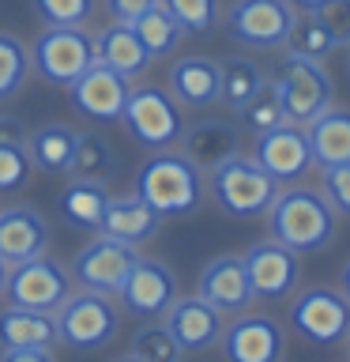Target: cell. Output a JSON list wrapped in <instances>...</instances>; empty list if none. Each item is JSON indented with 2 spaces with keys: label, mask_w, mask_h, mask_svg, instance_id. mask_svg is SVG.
Returning <instances> with one entry per match:
<instances>
[{
  "label": "cell",
  "mask_w": 350,
  "mask_h": 362,
  "mask_svg": "<svg viewBox=\"0 0 350 362\" xmlns=\"http://www.w3.org/2000/svg\"><path fill=\"white\" fill-rule=\"evenodd\" d=\"M196 294H200L203 302H211L222 317H226V313H230V317L245 313L248 305L256 302L253 283H248L245 257H237V253H222V257L207 260V264H203V272H200Z\"/></svg>",
  "instance_id": "obj_17"
},
{
  "label": "cell",
  "mask_w": 350,
  "mask_h": 362,
  "mask_svg": "<svg viewBox=\"0 0 350 362\" xmlns=\"http://www.w3.org/2000/svg\"><path fill=\"white\" fill-rule=\"evenodd\" d=\"M128 90H132L128 76H121V72H113V68H106L102 61H95L72 87H68V98H72V110L79 117L113 124V121H121Z\"/></svg>",
  "instance_id": "obj_14"
},
{
  "label": "cell",
  "mask_w": 350,
  "mask_h": 362,
  "mask_svg": "<svg viewBox=\"0 0 350 362\" xmlns=\"http://www.w3.org/2000/svg\"><path fill=\"white\" fill-rule=\"evenodd\" d=\"M346 68H350V45H346Z\"/></svg>",
  "instance_id": "obj_48"
},
{
  "label": "cell",
  "mask_w": 350,
  "mask_h": 362,
  "mask_svg": "<svg viewBox=\"0 0 350 362\" xmlns=\"http://www.w3.org/2000/svg\"><path fill=\"white\" fill-rule=\"evenodd\" d=\"M113 362H140V358H135V355H124V358H113Z\"/></svg>",
  "instance_id": "obj_46"
},
{
  "label": "cell",
  "mask_w": 350,
  "mask_h": 362,
  "mask_svg": "<svg viewBox=\"0 0 350 362\" xmlns=\"http://www.w3.org/2000/svg\"><path fill=\"white\" fill-rule=\"evenodd\" d=\"M309 16L332 34L335 45H350V0H324V4L313 8Z\"/></svg>",
  "instance_id": "obj_38"
},
{
  "label": "cell",
  "mask_w": 350,
  "mask_h": 362,
  "mask_svg": "<svg viewBox=\"0 0 350 362\" xmlns=\"http://www.w3.org/2000/svg\"><path fill=\"white\" fill-rule=\"evenodd\" d=\"M45 249H49V223L42 211L27 208V204L0 211V260L8 268L42 257Z\"/></svg>",
  "instance_id": "obj_19"
},
{
  "label": "cell",
  "mask_w": 350,
  "mask_h": 362,
  "mask_svg": "<svg viewBox=\"0 0 350 362\" xmlns=\"http://www.w3.org/2000/svg\"><path fill=\"white\" fill-rule=\"evenodd\" d=\"M30 166L27 144H0V192H16L30 177Z\"/></svg>",
  "instance_id": "obj_37"
},
{
  "label": "cell",
  "mask_w": 350,
  "mask_h": 362,
  "mask_svg": "<svg viewBox=\"0 0 350 362\" xmlns=\"http://www.w3.org/2000/svg\"><path fill=\"white\" fill-rule=\"evenodd\" d=\"M185 34H207L219 23V0H158Z\"/></svg>",
  "instance_id": "obj_36"
},
{
  "label": "cell",
  "mask_w": 350,
  "mask_h": 362,
  "mask_svg": "<svg viewBox=\"0 0 350 362\" xmlns=\"http://www.w3.org/2000/svg\"><path fill=\"white\" fill-rule=\"evenodd\" d=\"M53 321H56V344H64L72 351H102L117 339L121 310L113 302V294L79 291L61 302Z\"/></svg>",
  "instance_id": "obj_4"
},
{
  "label": "cell",
  "mask_w": 350,
  "mask_h": 362,
  "mask_svg": "<svg viewBox=\"0 0 350 362\" xmlns=\"http://www.w3.org/2000/svg\"><path fill=\"white\" fill-rule=\"evenodd\" d=\"M132 30H135V38L143 42V49L151 53V61H155V57H169L177 49V42L185 38V30L177 27L174 16H169L162 4H155L151 11H143V16L132 23Z\"/></svg>",
  "instance_id": "obj_30"
},
{
  "label": "cell",
  "mask_w": 350,
  "mask_h": 362,
  "mask_svg": "<svg viewBox=\"0 0 350 362\" xmlns=\"http://www.w3.org/2000/svg\"><path fill=\"white\" fill-rule=\"evenodd\" d=\"M117 298H121V305L132 317L155 321V317H162L169 305H174V298H177V276L162 264V260L140 257L132 264L128 279L121 283Z\"/></svg>",
  "instance_id": "obj_16"
},
{
  "label": "cell",
  "mask_w": 350,
  "mask_h": 362,
  "mask_svg": "<svg viewBox=\"0 0 350 362\" xmlns=\"http://www.w3.org/2000/svg\"><path fill=\"white\" fill-rule=\"evenodd\" d=\"M0 362H53V347H16L4 351Z\"/></svg>",
  "instance_id": "obj_41"
},
{
  "label": "cell",
  "mask_w": 350,
  "mask_h": 362,
  "mask_svg": "<svg viewBox=\"0 0 350 362\" xmlns=\"http://www.w3.org/2000/svg\"><path fill=\"white\" fill-rule=\"evenodd\" d=\"M290 4H294V8H301V11H313V8H320L324 0H290Z\"/></svg>",
  "instance_id": "obj_44"
},
{
  "label": "cell",
  "mask_w": 350,
  "mask_h": 362,
  "mask_svg": "<svg viewBox=\"0 0 350 362\" xmlns=\"http://www.w3.org/2000/svg\"><path fill=\"white\" fill-rule=\"evenodd\" d=\"M135 197L162 215V219H188L207 200V174L174 147L155 151L135 174Z\"/></svg>",
  "instance_id": "obj_2"
},
{
  "label": "cell",
  "mask_w": 350,
  "mask_h": 362,
  "mask_svg": "<svg viewBox=\"0 0 350 362\" xmlns=\"http://www.w3.org/2000/svg\"><path fill=\"white\" fill-rule=\"evenodd\" d=\"M253 158L279 181V185H298V181L313 170V147H309V136H305V124L279 121V124H271V129L256 132Z\"/></svg>",
  "instance_id": "obj_11"
},
{
  "label": "cell",
  "mask_w": 350,
  "mask_h": 362,
  "mask_svg": "<svg viewBox=\"0 0 350 362\" xmlns=\"http://www.w3.org/2000/svg\"><path fill=\"white\" fill-rule=\"evenodd\" d=\"M339 291H343V294H346V298H350V260H346V268H343V276H339Z\"/></svg>",
  "instance_id": "obj_43"
},
{
  "label": "cell",
  "mask_w": 350,
  "mask_h": 362,
  "mask_svg": "<svg viewBox=\"0 0 350 362\" xmlns=\"http://www.w3.org/2000/svg\"><path fill=\"white\" fill-rule=\"evenodd\" d=\"M121 124L140 147L166 151L181 140V106L166 87H132L121 110Z\"/></svg>",
  "instance_id": "obj_7"
},
{
  "label": "cell",
  "mask_w": 350,
  "mask_h": 362,
  "mask_svg": "<svg viewBox=\"0 0 350 362\" xmlns=\"http://www.w3.org/2000/svg\"><path fill=\"white\" fill-rule=\"evenodd\" d=\"M0 347H56V321L53 313L23 310V305H8L0 310Z\"/></svg>",
  "instance_id": "obj_25"
},
{
  "label": "cell",
  "mask_w": 350,
  "mask_h": 362,
  "mask_svg": "<svg viewBox=\"0 0 350 362\" xmlns=\"http://www.w3.org/2000/svg\"><path fill=\"white\" fill-rule=\"evenodd\" d=\"M106 204H109V189L102 181H83V177H72L61 192V215L68 226L76 230H87V234H98L102 226V215H106Z\"/></svg>",
  "instance_id": "obj_27"
},
{
  "label": "cell",
  "mask_w": 350,
  "mask_h": 362,
  "mask_svg": "<svg viewBox=\"0 0 350 362\" xmlns=\"http://www.w3.org/2000/svg\"><path fill=\"white\" fill-rule=\"evenodd\" d=\"M72 177H83V181H102L109 185L117 177V155H113V144L106 140L102 132H79V144H76V158H72Z\"/></svg>",
  "instance_id": "obj_28"
},
{
  "label": "cell",
  "mask_w": 350,
  "mask_h": 362,
  "mask_svg": "<svg viewBox=\"0 0 350 362\" xmlns=\"http://www.w3.org/2000/svg\"><path fill=\"white\" fill-rule=\"evenodd\" d=\"M320 192L327 197V204L335 208V215H346V219H350V163L327 166L324 181H320Z\"/></svg>",
  "instance_id": "obj_39"
},
{
  "label": "cell",
  "mask_w": 350,
  "mask_h": 362,
  "mask_svg": "<svg viewBox=\"0 0 350 362\" xmlns=\"http://www.w3.org/2000/svg\"><path fill=\"white\" fill-rule=\"evenodd\" d=\"M4 283H8V264L0 260V294H4Z\"/></svg>",
  "instance_id": "obj_45"
},
{
  "label": "cell",
  "mask_w": 350,
  "mask_h": 362,
  "mask_svg": "<svg viewBox=\"0 0 350 362\" xmlns=\"http://www.w3.org/2000/svg\"><path fill=\"white\" fill-rule=\"evenodd\" d=\"M169 95L177 98V106L188 110H207L222 95L219 79V61L211 57H181L169 68Z\"/></svg>",
  "instance_id": "obj_21"
},
{
  "label": "cell",
  "mask_w": 350,
  "mask_h": 362,
  "mask_svg": "<svg viewBox=\"0 0 350 362\" xmlns=\"http://www.w3.org/2000/svg\"><path fill=\"white\" fill-rule=\"evenodd\" d=\"M0 144H27V129L16 117H0Z\"/></svg>",
  "instance_id": "obj_42"
},
{
  "label": "cell",
  "mask_w": 350,
  "mask_h": 362,
  "mask_svg": "<svg viewBox=\"0 0 350 362\" xmlns=\"http://www.w3.org/2000/svg\"><path fill=\"white\" fill-rule=\"evenodd\" d=\"M30 4L45 27H87L98 11V0H30Z\"/></svg>",
  "instance_id": "obj_35"
},
{
  "label": "cell",
  "mask_w": 350,
  "mask_h": 362,
  "mask_svg": "<svg viewBox=\"0 0 350 362\" xmlns=\"http://www.w3.org/2000/svg\"><path fill=\"white\" fill-rule=\"evenodd\" d=\"M162 325L169 328V336L181 344V351H211L222 339V313L211 302H203L200 294H177L174 305L162 313Z\"/></svg>",
  "instance_id": "obj_18"
},
{
  "label": "cell",
  "mask_w": 350,
  "mask_h": 362,
  "mask_svg": "<svg viewBox=\"0 0 350 362\" xmlns=\"http://www.w3.org/2000/svg\"><path fill=\"white\" fill-rule=\"evenodd\" d=\"M245 268H248V283H253V294H256V298L282 302V298H294V294H298L301 257L294 253V249L279 245L275 238L248 245Z\"/></svg>",
  "instance_id": "obj_13"
},
{
  "label": "cell",
  "mask_w": 350,
  "mask_h": 362,
  "mask_svg": "<svg viewBox=\"0 0 350 362\" xmlns=\"http://www.w3.org/2000/svg\"><path fill=\"white\" fill-rule=\"evenodd\" d=\"M346 358H350V332H346Z\"/></svg>",
  "instance_id": "obj_47"
},
{
  "label": "cell",
  "mask_w": 350,
  "mask_h": 362,
  "mask_svg": "<svg viewBox=\"0 0 350 362\" xmlns=\"http://www.w3.org/2000/svg\"><path fill=\"white\" fill-rule=\"evenodd\" d=\"M76 144H79V132L72 124H61V121H49L27 136L30 163L38 170H45V174H68L72 158H76Z\"/></svg>",
  "instance_id": "obj_26"
},
{
  "label": "cell",
  "mask_w": 350,
  "mask_h": 362,
  "mask_svg": "<svg viewBox=\"0 0 350 362\" xmlns=\"http://www.w3.org/2000/svg\"><path fill=\"white\" fill-rule=\"evenodd\" d=\"M298 19L290 0H234L226 11V34L245 49H282Z\"/></svg>",
  "instance_id": "obj_10"
},
{
  "label": "cell",
  "mask_w": 350,
  "mask_h": 362,
  "mask_svg": "<svg viewBox=\"0 0 350 362\" xmlns=\"http://www.w3.org/2000/svg\"><path fill=\"white\" fill-rule=\"evenodd\" d=\"M207 197L230 219H260V215H267L271 200L279 197V181L256 158L234 155L207 174Z\"/></svg>",
  "instance_id": "obj_3"
},
{
  "label": "cell",
  "mask_w": 350,
  "mask_h": 362,
  "mask_svg": "<svg viewBox=\"0 0 350 362\" xmlns=\"http://www.w3.org/2000/svg\"><path fill=\"white\" fill-rule=\"evenodd\" d=\"M30 76V49L23 45V38L0 30V102L16 98L23 83Z\"/></svg>",
  "instance_id": "obj_32"
},
{
  "label": "cell",
  "mask_w": 350,
  "mask_h": 362,
  "mask_svg": "<svg viewBox=\"0 0 350 362\" xmlns=\"http://www.w3.org/2000/svg\"><path fill=\"white\" fill-rule=\"evenodd\" d=\"M95 61V34L87 27H45L30 45V68L53 87H72Z\"/></svg>",
  "instance_id": "obj_5"
},
{
  "label": "cell",
  "mask_w": 350,
  "mask_h": 362,
  "mask_svg": "<svg viewBox=\"0 0 350 362\" xmlns=\"http://www.w3.org/2000/svg\"><path fill=\"white\" fill-rule=\"evenodd\" d=\"M140 260L135 245H124L117 238H90V242L76 253L72 260V279L79 283L83 291H98V294H113L117 298L121 283L128 279L132 264Z\"/></svg>",
  "instance_id": "obj_12"
},
{
  "label": "cell",
  "mask_w": 350,
  "mask_h": 362,
  "mask_svg": "<svg viewBox=\"0 0 350 362\" xmlns=\"http://www.w3.org/2000/svg\"><path fill=\"white\" fill-rule=\"evenodd\" d=\"M305 136H309L313 147V166H343L350 163V110L327 106L320 117H313L305 124Z\"/></svg>",
  "instance_id": "obj_23"
},
{
  "label": "cell",
  "mask_w": 350,
  "mask_h": 362,
  "mask_svg": "<svg viewBox=\"0 0 350 362\" xmlns=\"http://www.w3.org/2000/svg\"><path fill=\"white\" fill-rule=\"evenodd\" d=\"M68 294H72V272H68L61 260H53L45 253L8 268V283H4L8 305H23V310H38V313H56Z\"/></svg>",
  "instance_id": "obj_9"
},
{
  "label": "cell",
  "mask_w": 350,
  "mask_h": 362,
  "mask_svg": "<svg viewBox=\"0 0 350 362\" xmlns=\"http://www.w3.org/2000/svg\"><path fill=\"white\" fill-rule=\"evenodd\" d=\"M95 57L106 68H113V72H121L128 79L147 72V64H151V53H147L143 42L135 38L132 23H113V27L98 30L95 34Z\"/></svg>",
  "instance_id": "obj_24"
},
{
  "label": "cell",
  "mask_w": 350,
  "mask_h": 362,
  "mask_svg": "<svg viewBox=\"0 0 350 362\" xmlns=\"http://www.w3.org/2000/svg\"><path fill=\"white\" fill-rule=\"evenodd\" d=\"M290 328L313 347H335L350 332V298L332 287H309L294 294Z\"/></svg>",
  "instance_id": "obj_8"
},
{
  "label": "cell",
  "mask_w": 350,
  "mask_h": 362,
  "mask_svg": "<svg viewBox=\"0 0 350 362\" xmlns=\"http://www.w3.org/2000/svg\"><path fill=\"white\" fill-rule=\"evenodd\" d=\"M181 155L192 158L203 174H211L215 166H222L226 158L241 155V129L230 121H219V117H203L188 129H181Z\"/></svg>",
  "instance_id": "obj_20"
},
{
  "label": "cell",
  "mask_w": 350,
  "mask_h": 362,
  "mask_svg": "<svg viewBox=\"0 0 350 362\" xmlns=\"http://www.w3.org/2000/svg\"><path fill=\"white\" fill-rule=\"evenodd\" d=\"M219 347H222L226 362H282V355H286V332L271 317L237 313V321L222 328Z\"/></svg>",
  "instance_id": "obj_15"
},
{
  "label": "cell",
  "mask_w": 350,
  "mask_h": 362,
  "mask_svg": "<svg viewBox=\"0 0 350 362\" xmlns=\"http://www.w3.org/2000/svg\"><path fill=\"white\" fill-rule=\"evenodd\" d=\"M158 226H162V215L132 192V197H109L98 234L117 238L124 245H143L158 234Z\"/></svg>",
  "instance_id": "obj_22"
},
{
  "label": "cell",
  "mask_w": 350,
  "mask_h": 362,
  "mask_svg": "<svg viewBox=\"0 0 350 362\" xmlns=\"http://www.w3.org/2000/svg\"><path fill=\"white\" fill-rule=\"evenodd\" d=\"M128 355H135L140 362H181L185 351H181V344L174 336H169L166 325H151V321H147L143 328H135V332H132Z\"/></svg>",
  "instance_id": "obj_33"
},
{
  "label": "cell",
  "mask_w": 350,
  "mask_h": 362,
  "mask_svg": "<svg viewBox=\"0 0 350 362\" xmlns=\"http://www.w3.org/2000/svg\"><path fill=\"white\" fill-rule=\"evenodd\" d=\"M267 230L279 245L294 249L298 257H313L335 242L339 215L320 189L290 185V189H279V197L271 200Z\"/></svg>",
  "instance_id": "obj_1"
},
{
  "label": "cell",
  "mask_w": 350,
  "mask_h": 362,
  "mask_svg": "<svg viewBox=\"0 0 350 362\" xmlns=\"http://www.w3.org/2000/svg\"><path fill=\"white\" fill-rule=\"evenodd\" d=\"M219 79H222V95L219 102L226 110H241L248 98L256 95L260 87H264V72H260L256 61H248V57H226V61H219Z\"/></svg>",
  "instance_id": "obj_29"
},
{
  "label": "cell",
  "mask_w": 350,
  "mask_h": 362,
  "mask_svg": "<svg viewBox=\"0 0 350 362\" xmlns=\"http://www.w3.org/2000/svg\"><path fill=\"white\" fill-rule=\"evenodd\" d=\"M271 83L279 90V102H282V113L286 121L294 124H309L313 117L332 106V76L324 72V61H305V57H282Z\"/></svg>",
  "instance_id": "obj_6"
},
{
  "label": "cell",
  "mask_w": 350,
  "mask_h": 362,
  "mask_svg": "<svg viewBox=\"0 0 350 362\" xmlns=\"http://www.w3.org/2000/svg\"><path fill=\"white\" fill-rule=\"evenodd\" d=\"M282 49H286L290 57H305V61H327L332 49H339V45L332 42V34H327L320 23L309 16V11H301V16L294 19V27H290Z\"/></svg>",
  "instance_id": "obj_31"
},
{
  "label": "cell",
  "mask_w": 350,
  "mask_h": 362,
  "mask_svg": "<svg viewBox=\"0 0 350 362\" xmlns=\"http://www.w3.org/2000/svg\"><path fill=\"white\" fill-rule=\"evenodd\" d=\"M237 117H241V124H245L248 132H264V129H271V124L286 121V113H282V102H279L275 83H271V79H264V87H260L256 95L241 106V110H237Z\"/></svg>",
  "instance_id": "obj_34"
},
{
  "label": "cell",
  "mask_w": 350,
  "mask_h": 362,
  "mask_svg": "<svg viewBox=\"0 0 350 362\" xmlns=\"http://www.w3.org/2000/svg\"><path fill=\"white\" fill-rule=\"evenodd\" d=\"M158 0H106V11L113 23H135L143 11H151Z\"/></svg>",
  "instance_id": "obj_40"
}]
</instances>
